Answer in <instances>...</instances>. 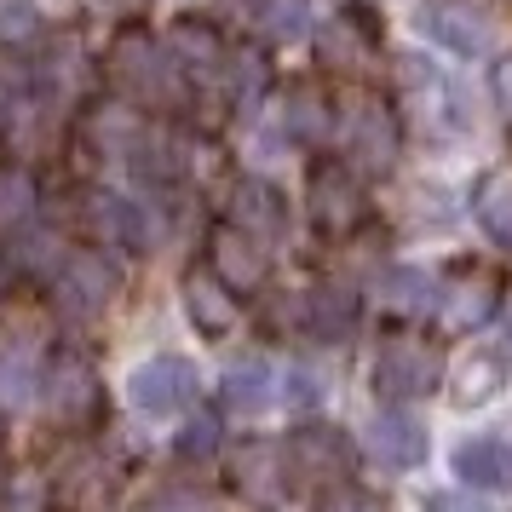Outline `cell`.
Listing matches in <instances>:
<instances>
[{
    "label": "cell",
    "instance_id": "obj_34",
    "mask_svg": "<svg viewBox=\"0 0 512 512\" xmlns=\"http://www.w3.org/2000/svg\"><path fill=\"white\" fill-rule=\"evenodd\" d=\"M41 35V6L35 0H0V47H24Z\"/></svg>",
    "mask_w": 512,
    "mask_h": 512
},
{
    "label": "cell",
    "instance_id": "obj_20",
    "mask_svg": "<svg viewBox=\"0 0 512 512\" xmlns=\"http://www.w3.org/2000/svg\"><path fill=\"white\" fill-rule=\"evenodd\" d=\"M282 133L300 144V150H317V144L334 139V98L317 93L311 81H294L282 93Z\"/></svg>",
    "mask_w": 512,
    "mask_h": 512
},
{
    "label": "cell",
    "instance_id": "obj_9",
    "mask_svg": "<svg viewBox=\"0 0 512 512\" xmlns=\"http://www.w3.org/2000/svg\"><path fill=\"white\" fill-rule=\"evenodd\" d=\"M127 403L150 420L179 415V409L196 403V369H190L185 357L162 351V357H150V363H139V369L127 374Z\"/></svg>",
    "mask_w": 512,
    "mask_h": 512
},
{
    "label": "cell",
    "instance_id": "obj_12",
    "mask_svg": "<svg viewBox=\"0 0 512 512\" xmlns=\"http://www.w3.org/2000/svg\"><path fill=\"white\" fill-rule=\"evenodd\" d=\"M208 271L231 294H254L259 282L271 277V254H265V242H254L248 231H236L231 219H225V225L208 231Z\"/></svg>",
    "mask_w": 512,
    "mask_h": 512
},
{
    "label": "cell",
    "instance_id": "obj_5",
    "mask_svg": "<svg viewBox=\"0 0 512 512\" xmlns=\"http://www.w3.org/2000/svg\"><path fill=\"white\" fill-rule=\"evenodd\" d=\"M116 294H121V265L104 248H70V254H58V265H52V305L64 317L87 323Z\"/></svg>",
    "mask_w": 512,
    "mask_h": 512
},
{
    "label": "cell",
    "instance_id": "obj_33",
    "mask_svg": "<svg viewBox=\"0 0 512 512\" xmlns=\"http://www.w3.org/2000/svg\"><path fill=\"white\" fill-rule=\"evenodd\" d=\"M179 461H208L213 449H219V415H208V409H196V415L179 426Z\"/></svg>",
    "mask_w": 512,
    "mask_h": 512
},
{
    "label": "cell",
    "instance_id": "obj_17",
    "mask_svg": "<svg viewBox=\"0 0 512 512\" xmlns=\"http://www.w3.org/2000/svg\"><path fill=\"white\" fill-rule=\"evenodd\" d=\"M397 75H403V87H409V98H415L426 116H438L432 127L438 133H461L466 127V98L461 87L449 81V75H438L426 58H397Z\"/></svg>",
    "mask_w": 512,
    "mask_h": 512
},
{
    "label": "cell",
    "instance_id": "obj_16",
    "mask_svg": "<svg viewBox=\"0 0 512 512\" xmlns=\"http://www.w3.org/2000/svg\"><path fill=\"white\" fill-rule=\"evenodd\" d=\"M185 317H190V328H196L202 340H231L236 323H242V305H236L231 288L202 265V271L185 277Z\"/></svg>",
    "mask_w": 512,
    "mask_h": 512
},
{
    "label": "cell",
    "instance_id": "obj_38",
    "mask_svg": "<svg viewBox=\"0 0 512 512\" xmlns=\"http://www.w3.org/2000/svg\"><path fill=\"white\" fill-rule=\"evenodd\" d=\"M282 397H288V409H317V403H323V380H317L311 369H288Z\"/></svg>",
    "mask_w": 512,
    "mask_h": 512
},
{
    "label": "cell",
    "instance_id": "obj_8",
    "mask_svg": "<svg viewBox=\"0 0 512 512\" xmlns=\"http://www.w3.org/2000/svg\"><path fill=\"white\" fill-rule=\"evenodd\" d=\"M351 461H357V449L340 426H323V420H311L300 432H288L282 443V466H288V478H300V484H334V478H351Z\"/></svg>",
    "mask_w": 512,
    "mask_h": 512
},
{
    "label": "cell",
    "instance_id": "obj_23",
    "mask_svg": "<svg viewBox=\"0 0 512 512\" xmlns=\"http://www.w3.org/2000/svg\"><path fill=\"white\" fill-rule=\"evenodd\" d=\"M455 478L466 489H512V443L507 438H472L455 449Z\"/></svg>",
    "mask_w": 512,
    "mask_h": 512
},
{
    "label": "cell",
    "instance_id": "obj_27",
    "mask_svg": "<svg viewBox=\"0 0 512 512\" xmlns=\"http://www.w3.org/2000/svg\"><path fill=\"white\" fill-rule=\"evenodd\" d=\"M271 87V64L259 47H225V70H219V93L236 104H254Z\"/></svg>",
    "mask_w": 512,
    "mask_h": 512
},
{
    "label": "cell",
    "instance_id": "obj_26",
    "mask_svg": "<svg viewBox=\"0 0 512 512\" xmlns=\"http://www.w3.org/2000/svg\"><path fill=\"white\" fill-rule=\"evenodd\" d=\"M472 213H478V225H484L489 242L512 254V167L484 173V185L472 190Z\"/></svg>",
    "mask_w": 512,
    "mask_h": 512
},
{
    "label": "cell",
    "instance_id": "obj_35",
    "mask_svg": "<svg viewBox=\"0 0 512 512\" xmlns=\"http://www.w3.org/2000/svg\"><path fill=\"white\" fill-rule=\"evenodd\" d=\"M41 374H35V357H29V346H6L0 351V397H29V386H35Z\"/></svg>",
    "mask_w": 512,
    "mask_h": 512
},
{
    "label": "cell",
    "instance_id": "obj_36",
    "mask_svg": "<svg viewBox=\"0 0 512 512\" xmlns=\"http://www.w3.org/2000/svg\"><path fill=\"white\" fill-rule=\"evenodd\" d=\"M144 512H219V507H213L208 489H196V484H173V489H162V495H156V501H150Z\"/></svg>",
    "mask_w": 512,
    "mask_h": 512
},
{
    "label": "cell",
    "instance_id": "obj_11",
    "mask_svg": "<svg viewBox=\"0 0 512 512\" xmlns=\"http://www.w3.org/2000/svg\"><path fill=\"white\" fill-rule=\"evenodd\" d=\"M87 231H93L104 248L150 254V248H156V213L144 208L139 196H121V190H93V196H87Z\"/></svg>",
    "mask_w": 512,
    "mask_h": 512
},
{
    "label": "cell",
    "instance_id": "obj_19",
    "mask_svg": "<svg viewBox=\"0 0 512 512\" xmlns=\"http://www.w3.org/2000/svg\"><path fill=\"white\" fill-rule=\"evenodd\" d=\"M369 455L380 466H397V472H409V466L426 461V426H420L403 403L397 409H380L369 426Z\"/></svg>",
    "mask_w": 512,
    "mask_h": 512
},
{
    "label": "cell",
    "instance_id": "obj_28",
    "mask_svg": "<svg viewBox=\"0 0 512 512\" xmlns=\"http://www.w3.org/2000/svg\"><path fill=\"white\" fill-rule=\"evenodd\" d=\"M507 351H472L466 357V369H461V380H455V403L461 409H472V403H489V397L507 386Z\"/></svg>",
    "mask_w": 512,
    "mask_h": 512
},
{
    "label": "cell",
    "instance_id": "obj_30",
    "mask_svg": "<svg viewBox=\"0 0 512 512\" xmlns=\"http://www.w3.org/2000/svg\"><path fill=\"white\" fill-rule=\"evenodd\" d=\"M35 213V179L24 167H0V231H24Z\"/></svg>",
    "mask_w": 512,
    "mask_h": 512
},
{
    "label": "cell",
    "instance_id": "obj_40",
    "mask_svg": "<svg viewBox=\"0 0 512 512\" xmlns=\"http://www.w3.org/2000/svg\"><path fill=\"white\" fill-rule=\"evenodd\" d=\"M6 282H12V265H6V254H0V294H6Z\"/></svg>",
    "mask_w": 512,
    "mask_h": 512
},
{
    "label": "cell",
    "instance_id": "obj_32",
    "mask_svg": "<svg viewBox=\"0 0 512 512\" xmlns=\"http://www.w3.org/2000/svg\"><path fill=\"white\" fill-rule=\"evenodd\" d=\"M311 512H386V501H380V495H369L363 484H346V478H334V484L317 489Z\"/></svg>",
    "mask_w": 512,
    "mask_h": 512
},
{
    "label": "cell",
    "instance_id": "obj_7",
    "mask_svg": "<svg viewBox=\"0 0 512 512\" xmlns=\"http://www.w3.org/2000/svg\"><path fill=\"white\" fill-rule=\"evenodd\" d=\"M501 277L489 265H461L455 277L438 282V300H432V317H438L443 334H472L484 328L495 311H501Z\"/></svg>",
    "mask_w": 512,
    "mask_h": 512
},
{
    "label": "cell",
    "instance_id": "obj_3",
    "mask_svg": "<svg viewBox=\"0 0 512 512\" xmlns=\"http://www.w3.org/2000/svg\"><path fill=\"white\" fill-rule=\"evenodd\" d=\"M334 127H340V150H346L351 173H374L380 179L403 156V121L380 98H351L346 110H334Z\"/></svg>",
    "mask_w": 512,
    "mask_h": 512
},
{
    "label": "cell",
    "instance_id": "obj_22",
    "mask_svg": "<svg viewBox=\"0 0 512 512\" xmlns=\"http://www.w3.org/2000/svg\"><path fill=\"white\" fill-rule=\"evenodd\" d=\"M231 472H236V489H242L248 501H277L282 484H288L282 443H265V438L242 443V449H236V461H231Z\"/></svg>",
    "mask_w": 512,
    "mask_h": 512
},
{
    "label": "cell",
    "instance_id": "obj_39",
    "mask_svg": "<svg viewBox=\"0 0 512 512\" xmlns=\"http://www.w3.org/2000/svg\"><path fill=\"white\" fill-rule=\"evenodd\" d=\"M426 512H489V507H478L472 495H455L449 489V495H426Z\"/></svg>",
    "mask_w": 512,
    "mask_h": 512
},
{
    "label": "cell",
    "instance_id": "obj_10",
    "mask_svg": "<svg viewBox=\"0 0 512 512\" xmlns=\"http://www.w3.org/2000/svg\"><path fill=\"white\" fill-rule=\"evenodd\" d=\"M420 35L432 47L455 52V58H489V47H495V18H489L478 0H432L420 12Z\"/></svg>",
    "mask_w": 512,
    "mask_h": 512
},
{
    "label": "cell",
    "instance_id": "obj_24",
    "mask_svg": "<svg viewBox=\"0 0 512 512\" xmlns=\"http://www.w3.org/2000/svg\"><path fill=\"white\" fill-rule=\"evenodd\" d=\"M374 300L392 317H426L432 300H438V282L426 277V271H415V265H392V271L374 277Z\"/></svg>",
    "mask_w": 512,
    "mask_h": 512
},
{
    "label": "cell",
    "instance_id": "obj_21",
    "mask_svg": "<svg viewBox=\"0 0 512 512\" xmlns=\"http://www.w3.org/2000/svg\"><path fill=\"white\" fill-rule=\"evenodd\" d=\"M294 323H300L305 334H317V340H346L351 328H357V294L323 282V288H311V294L294 305Z\"/></svg>",
    "mask_w": 512,
    "mask_h": 512
},
{
    "label": "cell",
    "instance_id": "obj_31",
    "mask_svg": "<svg viewBox=\"0 0 512 512\" xmlns=\"http://www.w3.org/2000/svg\"><path fill=\"white\" fill-rule=\"evenodd\" d=\"M35 64L29 58H0V116H18V110H29L35 104Z\"/></svg>",
    "mask_w": 512,
    "mask_h": 512
},
{
    "label": "cell",
    "instance_id": "obj_14",
    "mask_svg": "<svg viewBox=\"0 0 512 512\" xmlns=\"http://www.w3.org/2000/svg\"><path fill=\"white\" fill-rule=\"evenodd\" d=\"M317 58H323L334 75L363 81V75L380 64V29H374L369 18H357V12H340L334 24L317 29Z\"/></svg>",
    "mask_w": 512,
    "mask_h": 512
},
{
    "label": "cell",
    "instance_id": "obj_6",
    "mask_svg": "<svg viewBox=\"0 0 512 512\" xmlns=\"http://www.w3.org/2000/svg\"><path fill=\"white\" fill-rule=\"evenodd\" d=\"M305 213L323 236H357L369 225V190L346 162H317L305 179Z\"/></svg>",
    "mask_w": 512,
    "mask_h": 512
},
{
    "label": "cell",
    "instance_id": "obj_4",
    "mask_svg": "<svg viewBox=\"0 0 512 512\" xmlns=\"http://www.w3.org/2000/svg\"><path fill=\"white\" fill-rule=\"evenodd\" d=\"M369 380H374V397H386V403H420V397H432L443 386V351L432 340H420V334H392L374 351Z\"/></svg>",
    "mask_w": 512,
    "mask_h": 512
},
{
    "label": "cell",
    "instance_id": "obj_18",
    "mask_svg": "<svg viewBox=\"0 0 512 512\" xmlns=\"http://www.w3.org/2000/svg\"><path fill=\"white\" fill-rule=\"evenodd\" d=\"M231 225L248 231L254 242H282L288 236V202L265 179H236L231 185Z\"/></svg>",
    "mask_w": 512,
    "mask_h": 512
},
{
    "label": "cell",
    "instance_id": "obj_15",
    "mask_svg": "<svg viewBox=\"0 0 512 512\" xmlns=\"http://www.w3.org/2000/svg\"><path fill=\"white\" fill-rule=\"evenodd\" d=\"M167 58L179 64L185 87H208L219 93V70H225V35L208 24V18H179L173 35H167Z\"/></svg>",
    "mask_w": 512,
    "mask_h": 512
},
{
    "label": "cell",
    "instance_id": "obj_37",
    "mask_svg": "<svg viewBox=\"0 0 512 512\" xmlns=\"http://www.w3.org/2000/svg\"><path fill=\"white\" fill-rule=\"evenodd\" d=\"M489 104H495V116L507 121V133H512V52H501L489 64Z\"/></svg>",
    "mask_w": 512,
    "mask_h": 512
},
{
    "label": "cell",
    "instance_id": "obj_29",
    "mask_svg": "<svg viewBox=\"0 0 512 512\" xmlns=\"http://www.w3.org/2000/svg\"><path fill=\"white\" fill-rule=\"evenodd\" d=\"M254 29L277 47H294L311 35V6L305 0H254Z\"/></svg>",
    "mask_w": 512,
    "mask_h": 512
},
{
    "label": "cell",
    "instance_id": "obj_1",
    "mask_svg": "<svg viewBox=\"0 0 512 512\" xmlns=\"http://www.w3.org/2000/svg\"><path fill=\"white\" fill-rule=\"evenodd\" d=\"M104 81L133 110H179L185 104V75L167 58V41H156L144 24L116 29V41L104 52Z\"/></svg>",
    "mask_w": 512,
    "mask_h": 512
},
{
    "label": "cell",
    "instance_id": "obj_13",
    "mask_svg": "<svg viewBox=\"0 0 512 512\" xmlns=\"http://www.w3.org/2000/svg\"><path fill=\"white\" fill-rule=\"evenodd\" d=\"M110 501H116V472L93 449H75L52 472V507L58 512H110Z\"/></svg>",
    "mask_w": 512,
    "mask_h": 512
},
{
    "label": "cell",
    "instance_id": "obj_2",
    "mask_svg": "<svg viewBox=\"0 0 512 512\" xmlns=\"http://www.w3.org/2000/svg\"><path fill=\"white\" fill-rule=\"evenodd\" d=\"M41 397H47V415L58 426H70V432H93L98 420H104V380H98L93 357L75 346H58L41 363Z\"/></svg>",
    "mask_w": 512,
    "mask_h": 512
},
{
    "label": "cell",
    "instance_id": "obj_25",
    "mask_svg": "<svg viewBox=\"0 0 512 512\" xmlns=\"http://www.w3.org/2000/svg\"><path fill=\"white\" fill-rule=\"evenodd\" d=\"M271 386H277V380H271V363H265V357H242V363L225 369L219 397H225V409H231V415H259V409L277 397Z\"/></svg>",
    "mask_w": 512,
    "mask_h": 512
}]
</instances>
